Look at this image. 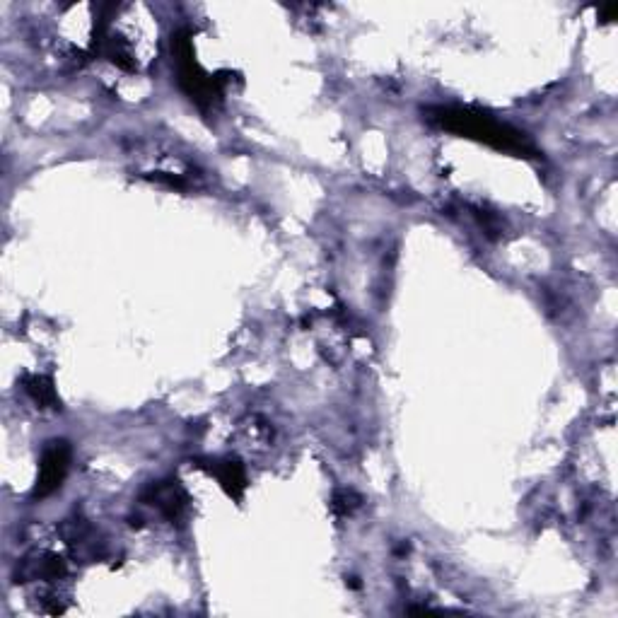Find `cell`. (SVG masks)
<instances>
[{
	"instance_id": "obj_5",
	"label": "cell",
	"mask_w": 618,
	"mask_h": 618,
	"mask_svg": "<svg viewBox=\"0 0 618 618\" xmlns=\"http://www.w3.org/2000/svg\"><path fill=\"white\" fill-rule=\"evenodd\" d=\"M145 500L157 507V512H160L162 517H167V520H177L186 507V495L182 488L177 486V481L157 483V486L150 488L148 495H145Z\"/></svg>"
},
{
	"instance_id": "obj_2",
	"label": "cell",
	"mask_w": 618,
	"mask_h": 618,
	"mask_svg": "<svg viewBox=\"0 0 618 618\" xmlns=\"http://www.w3.org/2000/svg\"><path fill=\"white\" fill-rule=\"evenodd\" d=\"M428 119L442 131L454 133V136L471 138L488 148L500 150V153L515 157H536L539 150L522 131L503 124L495 116L474 107H435L428 112Z\"/></svg>"
},
{
	"instance_id": "obj_7",
	"label": "cell",
	"mask_w": 618,
	"mask_h": 618,
	"mask_svg": "<svg viewBox=\"0 0 618 618\" xmlns=\"http://www.w3.org/2000/svg\"><path fill=\"white\" fill-rule=\"evenodd\" d=\"M22 389H25V394L39 408H58V406H61V401H58L51 377H46V375H27V377H22Z\"/></svg>"
},
{
	"instance_id": "obj_4",
	"label": "cell",
	"mask_w": 618,
	"mask_h": 618,
	"mask_svg": "<svg viewBox=\"0 0 618 618\" xmlns=\"http://www.w3.org/2000/svg\"><path fill=\"white\" fill-rule=\"evenodd\" d=\"M68 466H71V445L66 440L49 442L42 454V464H39L34 498H46V495L58 491L68 474Z\"/></svg>"
},
{
	"instance_id": "obj_6",
	"label": "cell",
	"mask_w": 618,
	"mask_h": 618,
	"mask_svg": "<svg viewBox=\"0 0 618 618\" xmlns=\"http://www.w3.org/2000/svg\"><path fill=\"white\" fill-rule=\"evenodd\" d=\"M211 474L218 478V483L223 486V491L230 495V498L242 500L244 491H247V474H244L242 464L232 462V459H225V462H213Z\"/></svg>"
},
{
	"instance_id": "obj_3",
	"label": "cell",
	"mask_w": 618,
	"mask_h": 618,
	"mask_svg": "<svg viewBox=\"0 0 618 618\" xmlns=\"http://www.w3.org/2000/svg\"><path fill=\"white\" fill-rule=\"evenodd\" d=\"M172 56L174 68H177V83L184 90V95L196 104L201 112H211L218 107L225 97V87L230 73H206L201 63L196 61L194 39L189 29H182L172 37Z\"/></svg>"
},
{
	"instance_id": "obj_8",
	"label": "cell",
	"mask_w": 618,
	"mask_h": 618,
	"mask_svg": "<svg viewBox=\"0 0 618 618\" xmlns=\"http://www.w3.org/2000/svg\"><path fill=\"white\" fill-rule=\"evenodd\" d=\"M360 503H363V500H360V495H358V493H353V491H338V493L334 495V503H331V505H334V512H336V515L348 517L353 510H358Z\"/></svg>"
},
{
	"instance_id": "obj_1",
	"label": "cell",
	"mask_w": 618,
	"mask_h": 618,
	"mask_svg": "<svg viewBox=\"0 0 618 618\" xmlns=\"http://www.w3.org/2000/svg\"><path fill=\"white\" fill-rule=\"evenodd\" d=\"M95 56L124 73H143L157 56V25L143 5H112L99 15Z\"/></svg>"
}]
</instances>
